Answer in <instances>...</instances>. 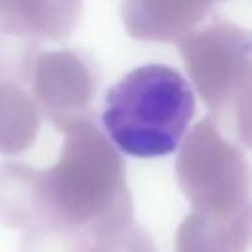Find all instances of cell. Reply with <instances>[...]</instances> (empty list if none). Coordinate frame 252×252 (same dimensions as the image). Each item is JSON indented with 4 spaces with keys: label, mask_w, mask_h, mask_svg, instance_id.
<instances>
[{
    "label": "cell",
    "mask_w": 252,
    "mask_h": 252,
    "mask_svg": "<svg viewBox=\"0 0 252 252\" xmlns=\"http://www.w3.org/2000/svg\"><path fill=\"white\" fill-rule=\"evenodd\" d=\"M65 136L57 161L39 169L47 222H61L94 240L132 224L124 163L110 140L93 120L69 128Z\"/></svg>",
    "instance_id": "1"
},
{
    "label": "cell",
    "mask_w": 252,
    "mask_h": 252,
    "mask_svg": "<svg viewBox=\"0 0 252 252\" xmlns=\"http://www.w3.org/2000/svg\"><path fill=\"white\" fill-rule=\"evenodd\" d=\"M37 55V41L0 28V83H28Z\"/></svg>",
    "instance_id": "11"
},
{
    "label": "cell",
    "mask_w": 252,
    "mask_h": 252,
    "mask_svg": "<svg viewBox=\"0 0 252 252\" xmlns=\"http://www.w3.org/2000/svg\"><path fill=\"white\" fill-rule=\"evenodd\" d=\"M213 8L211 2L126 0L120 6L126 32L138 39L181 41Z\"/></svg>",
    "instance_id": "6"
},
{
    "label": "cell",
    "mask_w": 252,
    "mask_h": 252,
    "mask_svg": "<svg viewBox=\"0 0 252 252\" xmlns=\"http://www.w3.org/2000/svg\"><path fill=\"white\" fill-rule=\"evenodd\" d=\"M250 244V209L234 217L191 211L177 228L175 252H246Z\"/></svg>",
    "instance_id": "8"
},
{
    "label": "cell",
    "mask_w": 252,
    "mask_h": 252,
    "mask_svg": "<svg viewBox=\"0 0 252 252\" xmlns=\"http://www.w3.org/2000/svg\"><path fill=\"white\" fill-rule=\"evenodd\" d=\"M77 0H0V28L28 39H63L75 28Z\"/></svg>",
    "instance_id": "7"
},
{
    "label": "cell",
    "mask_w": 252,
    "mask_h": 252,
    "mask_svg": "<svg viewBox=\"0 0 252 252\" xmlns=\"http://www.w3.org/2000/svg\"><path fill=\"white\" fill-rule=\"evenodd\" d=\"M0 222L26 230L47 222L39 169L16 161L0 163Z\"/></svg>",
    "instance_id": "9"
},
{
    "label": "cell",
    "mask_w": 252,
    "mask_h": 252,
    "mask_svg": "<svg viewBox=\"0 0 252 252\" xmlns=\"http://www.w3.org/2000/svg\"><path fill=\"white\" fill-rule=\"evenodd\" d=\"M33 100L61 130L89 122L96 83L87 61L69 49L39 53L32 69Z\"/></svg>",
    "instance_id": "5"
},
{
    "label": "cell",
    "mask_w": 252,
    "mask_h": 252,
    "mask_svg": "<svg viewBox=\"0 0 252 252\" xmlns=\"http://www.w3.org/2000/svg\"><path fill=\"white\" fill-rule=\"evenodd\" d=\"M175 175L193 211L234 217L250 209V165L211 118L197 122L187 134Z\"/></svg>",
    "instance_id": "4"
},
{
    "label": "cell",
    "mask_w": 252,
    "mask_h": 252,
    "mask_svg": "<svg viewBox=\"0 0 252 252\" xmlns=\"http://www.w3.org/2000/svg\"><path fill=\"white\" fill-rule=\"evenodd\" d=\"M39 132V108L16 83H0V154L26 152Z\"/></svg>",
    "instance_id": "10"
},
{
    "label": "cell",
    "mask_w": 252,
    "mask_h": 252,
    "mask_svg": "<svg viewBox=\"0 0 252 252\" xmlns=\"http://www.w3.org/2000/svg\"><path fill=\"white\" fill-rule=\"evenodd\" d=\"M91 238L61 222H43L26 230L22 252H89Z\"/></svg>",
    "instance_id": "12"
},
{
    "label": "cell",
    "mask_w": 252,
    "mask_h": 252,
    "mask_svg": "<svg viewBox=\"0 0 252 252\" xmlns=\"http://www.w3.org/2000/svg\"><path fill=\"white\" fill-rule=\"evenodd\" d=\"M179 53L215 126H222L246 148L250 144V33L219 18L181 39Z\"/></svg>",
    "instance_id": "3"
},
{
    "label": "cell",
    "mask_w": 252,
    "mask_h": 252,
    "mask_svg": "<svg viewBox=\"0 0 252 252\" xmlns=\"http://www.w3.org/2000/svg\"><path fill=\"white\" fill-rule=\"evenodd\" d=\"M193 114L187 81L175 69L152 63L132 69L106 93L102 124L124 154L158 158L179 146Z\"/></svg>",
    "instance_id": "2"
},
{
    "label": "cell",
    "mask_w": 252,
    "mask_h": 252,
    "mask_svg": "<svg viewBox=\"0 0 252 252\" xmlns=\"http://www.w3.org/2000/svg\"><path fill=\"white\" fill-rule=\"evenodd\" d=\"M89 252H156V246L146 230L128 224L118 232L93 240Z\"/></svg>",
    "instance_id": "13"
}]
</instances>
